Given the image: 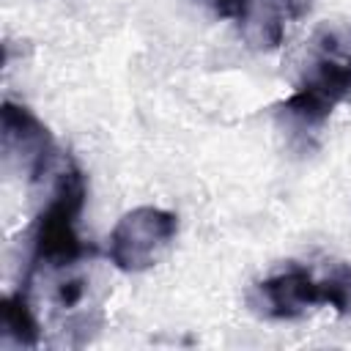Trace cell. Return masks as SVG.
<instances>
[{"instance_id":"1","label":"cell","mask_w":351,"mask_h":351,"mask_svg":"<svg viewBox=\"0 0 351 351\" xmlns=\"http://www.w3.org/2000/svg\"><path fill=\"white\" fill-rule=\"evenodd\" d=\"M346 101H351V25H324L313 36V58L293 93L277 110L291 126L313 134Z\"/></svg>"},{"instance_id":"2","label":"cell","mask_w":351,"mask_h":351,"mask_svg":"<svg viewBox=\"0 0 351 351\" xmlns=\"http://www.w3.org/2000/svg\"><path fill=\"white\" fill-rule=\"evenodd\" d=\"M85 197L88 184L82 170L74 162H66L55 178L47 206L38 211L30 228V258L25 280L36 277L38 271H69L88 255V244L77 233Z\"/></svg>"},{"instance_id":"3","label":"cell","mask_w":351,"mask_h":351,"mask_svg":"<svg viewBox=\"0 0 351 351\" xmlns=\"http://www.w3.org/2000/svg\"><path fill=\"white\" fill-rule=\"evenodd\" d=\"M178 233V219L173 211L156 206H137L126 211L107 239L110 263L126 274L151 269L162 252L173 244Z\"/></svg>"},{"instance_id":"4","label":"cell","mask_w":351,"mask_h":351,"mask_svg":"<svg viewBox=\"0 0 351 351\" xmlns=\"http://www.w3.org/2000/svg\"><path fill=\"white\" fill-rule=\"evenodd\" d=\"M0 151L5 165L27 181H38L55 159V140L30 107L5 99L0 107Z\"/></svg>"},{"instance_id":"5","label":"cell","mask_w":351,"mask_h":351,"mask_svg":"<svg viewBox=\"0 0 351 351\" xmlns=\"http://www.w3.org/2000/svg\"><path fill=\"white\" fill-rule=\"evenodd\" d=\"M324 302V282H318L307 269L288 266L271 277L258 280L247 291V307L266 321H293L313 313Z\"/></svg>"},{"instance_id":"6","label":"cell","mask_w":351,"mask_h":351,"mask_svg":"<svg viewBox=\"0 0 351 351\" xmlns=\"http://www.w3.org/2000/svg\"><path fill=\"white\" fill-rule=\"evenodd\" d=\"M3 337L25 348H36L41 340V329L30 307V291L25 285H19V291H14L3 304Z\"/></svg>"},{"instance_id":"7","label":"cell","mask_w":351,"mask_h":351,"mask_svg":"<svg viewBox=\"0 0 351 351\" xmlns=\"http://www.w3.org/2000/svg\"><path fill=\"white\" fill-rule=\"evenodd\" d=\"M324 302L329 307H335V313H340L343 318L351 321V266H346L337 274H332L329 280H324Z\"/></svg>"},{"instance_id":"8","label":"cell","mask_w":351,"mask_h":351,"mask_svg":"<svg viewBox=\"0 0 351 351\" xmlns=\"http://www.w3.org/2000/svg\"><path fill=\"white\" fill-rule=\"evenodd\" d=\"M200 5H206L214 16L219 19H236V22H247L252 14V0H197Z\"/></svg>"}]
</instances>
